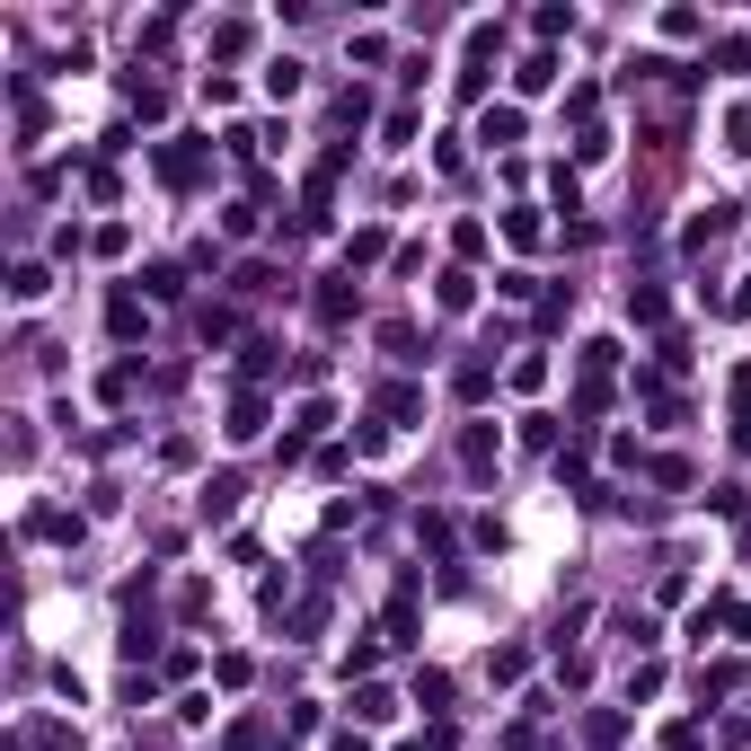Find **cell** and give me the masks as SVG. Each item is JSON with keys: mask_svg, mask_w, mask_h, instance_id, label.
<instances>
[{"mask_svg": "<svg viewBox=\"0 0 751 751\" xmlns=\"http://www.w3.org/2000/svg\"><path fill=\"white\" fill-rule=\"evenodd\" d=\"M611 372H620V345L593 337V345H584V372H575V425H593V416L611 407Z\"/></svg>", "mask_w": 751, "mask_h": 751, "instance_id": "1", "label": "cell"}, {"mask_svg": "<svg viewBox=\"0 0 751 751\" xmlns=\"http://www.w3.org/2000/svg\"><path fill=\"white\" fill-rule=\"evenodd\" d=\"M310 310H319V328H354V310H363V283H354V274L337 265V274H319Z\"/></svg>", "mask_w": 751, "mask_h": 751, "instance_id": "2", "label": "cell"}, {"mask_svg": "<svg viewBox=\"0 0 751 751\" xmlns=\"http://www.w3.org/2000/svg\"><path fill=\"white\" fill-rule=\"evenodd\" d=\"M372 416H389V425H416V416H425V389H416V380H380V389H372Z\"/></svg>", "mask_w": 751, "mask_h": 751, "instance_id": "3", "label": "cell"}, {"mask_svg": "<svg viewBox=\"0 0 751 751\" xmlns=\"http://www.w3.org/2000/svg\"><path fill=\"white\" fill-rule=\"evenodd\" d=\"M159 177L168 186H204V142H159Z\"/></svg>", "mask_w": 751, "mask_h": 751, "instance_id": "4", "label": "cell"}, {"mask_svg": "<svg viewBox=\"0 0 751 751\" xmlns=\"http://www.w3.org/2000/svg\"><path fill=\"white\" fill-rule=\"evenodd\" d=\"M496 460H504L496 425H460V469H469V478H487V469H496Z\"/></svg>", "mask_w": 751, "mask_h": 751, "instance_id": "5", "label": "cell"}, {"mask_svg": "<svg viewBox=\"0 0 751 751\" xmlns=\"http://www.w3.org/2000/svg\"><path fill=\"white\" fill-rule=\"evenodd\" d=\"M265 416H274V407H265V389H240V398H231V425H222V433H231V442H256V433H265Z\"/></svg>", "mask_w": 751, "mask_h": 751, "instance_id": "6", "label": "cell"}, {"mask_svg": "<svg viewBox=\"0 0 751 751\" xmlns=\"http://www.w3.org/2000/svg\"><path fill=\"white\" fill-rule=\"evenodd\" d=\"M478 142H487V150H513V142H521V107H478Z\"/></svg>", "mask_w": 751, "mask_h": 751, "instance_id": "7", "label": "cell"}, {"mask_svg": "<svg viewBox=\"0 0 751 751\" xmlns=\"http://www.w3.org/2000/svg\"><path fill=\"white\" fill-rule=\"evenodd\" d=\"M513 89H521V98H548V89H557V53H521Z\"/></svg>", "mask_w": 751, "mask_h": 751, "instance_id": "8", "label": "cell"}, {"mask_svg": "<svg viewBox=\"0 0 751 751\" xmlns=\"http://www.w3.org/2000/svg\"><path fill=\"white\" fill-rule=\"evenodd\" d=\"M734 690H743V663H734V654L699 663V699H734Z\"/></svg>", "mask_w": 751, "mask_h": 751, "instance_id": "9", "label": "cell"}, {"mask_svg": "<svg viewBox=\"0 0 751 751\" xmlns=\"http://www.w3.org/2000/svg\"><path fill=\"white\" fill-rule=\"evenodd\" d=\"M636 398H645V416H654V425H681V398H672V380H663V372L636 380Z\"/></svg>", "mask_w": 751, "mask_h": 751, "instance_id": "10", "label": "cell"}, {"mask_svg": "<svg viewBox=\"0 0 751 751\" xmlns=\"http://www.w3.org/2000/svg\"><path fill=\"white\" fill-rule=\"evenodd\" d=\"M380 645H416V584L389 602V620H380Z\"/></svg>", "mask_w": 751, "mask_h": 751, "instance_id": "11", "label": "cell"}, {"mask_svg": "<svg viewBox=\"0 0 751 751\" xmlns=\"http://www.w3.org/2000/svg\"><path fill=\"white\" fill-rule=\"evenodd\" d=\"M389 716H398V690L363 681V690H354V725H389Z\"/></svg>", "mask_w": 751, "mask_h": 751, "instance_id": "12", "label": "cell"}, {"mask_svg": "<svg viewBox=\"0 0 751 751\" xmlns=\"http://www.w3.org/2000/svg\"><path fill=\"white\" fill-rule=\"evenodd\" d=\"M107 337H116V345H133V337H142V301H133V292H116V301H107Z\"/></svg>", "mask_w": 751, "mask_h": 751, "instance_id": "13", "label": "cell"}, {"mask_svg": "<svg viewBox=\"0 0 751 751\" xmlns=\"http://www.w3.org/2000/svg\"><path fill=\"white\" fill-rule=\"evenodd\" d=\"M504 240H513V248H539V240H548V222H539L530 204H513V213H504Z\"/></svg>", "mask_w": 751, "mask_h": 751, "instance_id": "14", "label": "cell"}, {"mask_svg": "<svg viewBox=\"0 0 751 751\" xmlns=\"http://www.w3.org/2000/svg\"><path fill=\"white\" fill-rule=\"evenodd\" d=\"M725 231H734V213H725V204H708V213H699V222H690V231H681V240H690V248H716V240H725Z\"/></svg>", "mask_w": 751, "mask_h": 751, "instance_id": "15", "label": "cell"}, {"mask_svg": "<svg viewBox=\"0 0 751 751\" xmlns=\"http://www.w3.org/2000/svg\"><path fill=\"white\" fill-rule=\"evenodd\" d=\"M142 292H150V301H177V292H186V265H168V256L142 265Z\"/></svg>", "mask_w": 751, "mask_h": 751, "instance_id": "16", "label": "cell"}, {"mask_svg": "<svg viewBox=\"0 0 751 751\" xmlns=\"http://www.w3.org/2000/svg\"><path fill=\"white\" fill-rule=\"evenodd\" d=\"M433 301H442V310H451V319H460V310H469V301H478V274H469V265H451V274H442V292H433Z\"/></svg>", "mask_w": 751, "mask_h": 751, "instance_id": "17", "label": "cell"}, {"mask_svg": "<svg viewBox=\"0 0 751 751\" xmlns=\"http://www.w3.org/2000/svg\"><path fill=\"white\" fill-rule=\"evenodd\" d=\"M328 425H337V407H328V398H310V407L292 416V442H283V451H301V442H310V433H328Z\"/></svg>", "mask_w": 751, "mask_h": 751, "instance_id": "18", "label": "cell"}, {"mask_svg": "<svg viewBox=\"0 0 751 751\" xmlns=\"http://www.w3.org/2000/svg\"><path fill=\"white\" fill-rule=\"evenodd\" d=\"M380 256H389V231H354V240H345V274H363Z\"/></svg>", "mask_w": 751, "mask_h": 751, "instance_id": "19", "label": "cell"}, {"mask_svg": "<svg viewBox=\"0 0 751 751\" xmlns=\"http://www.w3.org/2000/svg\"><path fill=\"white\" fill-rule=\"evenodd\" d=\"M248 45H256V27H248V18H222V27H213V53H222V62H240Z\"/></svg>", "mask_w": 751, "mask_h": 751, "instance_id": "20", "label": "cell"}, {"mask_svg": "<svg viewBox=\"0 0 751 751\" xmlns=\"http://www.w3.org/2000/svg\"><path fill=\"white\" fill-rule=\"evenodd\" d=\"M451 389H460V398H469V407H478V398H487V389H496V363H487V354H478V363H460V372H451Z\"/></svg>", "mask_w": 751, "mask_h": 751, "instance_id": "21", "label": "cell"}, {"mask_svg": "<svg viewBox=\"0 0 751 751\" xmlns=\"http://www.w3.org/2000/svg\"><path fill=\"white\" fill-rule=\"evenodd\" d=\"M45 292H53L45 265H9V301H45Z\"/></svg>", "mask_w": 751, "mask_h": 751, "instance_id": "22", "label": "cell"}, {"mask_svg": "<svg viewBox=\"0 0 751 751\" xmlns=\"http://www.w3.org/2000/svg\"><path fill=\"white\" fill-rule=\"evenodd\" d=\"M627 319H636V328H663V292H654V283H627Z\"/></svg>", "mask_w": 751, "mask_h": 751, "instance_id": "23", "label": "cell"}, {"mask_svg": "<svg viewBox=\"0 0 751 751\" xmlns=\"http://www.w3.org/2000/svg\"><path fill=\"white\" fill-rule=\"evenodd\" d=\"M231 513H240V478H213L204 487V521H231Z\"/></svg>", "mask_w": 751, "mask_h": 751, "instance_id": "24", "label": "cell"}, {"mask_svg": "<svg viewBox=\"0 0 751 751\" xmlns=\"http://www.w3.org/2000/svg\"><path fill=\"white\" fill-rule=\"evenodd\" d=\"M133 116L159 125V116H168V89H159V80H133Z\"/></svg>", "mask_w": 751, "mask_h": 751, "instance_id": "25", "label": "cell"}, {"mask_svg": "<svg viewBox=\"0 0 751 751\" xmlns=\"http://www.w3.org/2000/svg\"><path fill=\"white\" fill-rule=\"evenodd\" d=\"M274 354H283V345H265V337H248V345H240V372H248V380H265V372H274Z\"/></svg>", "mask_w": 751, "mask_h": 751, "instance_id": "26", "label": "cell"}, {"mask_svg": "<svg viewBox=\"0 0 751 751\" xmlns=\"http://www.w3.org/2000/svg\"><path fill=\"white\" fill-rule=\"evenodd\" d=\"M292 89H301V62H292V53H283V62H265V98H292Z\"/></svg>", "mask_w": 751, "mask_h": 751, "instance_id": "27", "label": "cell"}, {"mask_svg": "<svg viewBox=\"0 0 751 751\" xmlns=\"http://www.w3.org/2000/svg\"><path fill=\"white\" fill-rule=\"evenodd\" d=\"M416 708H451V672H416Z\"/></svg>", "mask_w": 751, "mask_h": 751, "instance_id": "28", "label": "cell"}, {"mask_svg": "<svg viewBox=\"0 0 751 751\" xmlns=\"http://www.w3.org/2000/svg\"><path fill=\"white\" fill-rule=\"evenodd\" d=\"M725 150H734V159H751V107H725Z\"/></svg>", "mask_w": 751, "mask_h": 751, "instance_id": "29", "label": "cell"}, {"mask_svg": "<svg viewBox=\"0 0 751 751\" xmlns=\"http://www.w3.org/2000/svg\"><path fill=\"white\" fill-rule=\"evenodd\" d=\"M292 627H301V636H319V627H328V593H310V602H292Z\"/></svg>", "mask_w": 751, "mask_h": 751, "instance_id": "30", "label": "cell"}, {"mask_svg": "<svg viewBox=\"0 0 751 751\" xmlns=\"http://www.w3.org/2000/svg\"><path fill=\"white\" fill-rule=\"evenodd\" d=\"M487 672H496L504 690H513V681H521V672H530V654H521V645H496V663H487Z\"/></svg>", "mask_w": 751, "mask_h": 751, "instance_id": "31", "label": "cell"}, {"mask_svg": "<svg viewBox=\"0 0 751 751\" xmlns=\"http://www.w3.org/2000/svg\"><path fill=\"white\" fill-rule=\"evenodd\" d=\"M530 27H539V45H557V36H566V27H575V9H557V0H548V9H539V18H530Z\"/></svg>", "mask_w": 751, "mask_h": 751, "instance_id": "32", "label": "cell"}, {"mask_svg": "<svg viewBox=\"0 0 751 751\" xmlns=\"http://www.w3.org/2000/svg\"><path fill=\"white\" fill-rule=\"evenodd\" d=\"M380 354H398V363H407V354H416V328H407V319H389V328H380Z\"/></svg>", "mask_w": 751, "mask_h": 751, "instance_id": "33", "label": "cell"}, {"mask_svg": "<svg viewBox=\"0 0 751 751\" xmlns=\"http://www.w3.org/2000/svg\"><path fill=\"white\" fill-rule=\"evenodd\" d=\"M663 751H708V734H699V725H672V734H663Z\"/></svg>", "mask_w": 751, "mask_h": 751, "instance_id": "34", "label": "cell"}, {"mask_svg": "<svg viewBox=\"0 0 751 751\" xmlns=\"http://www.w3.org/2000/svg\"><path fill=\"white\" fill-rule=\"evenodd\" d=\"M328 751H372V743H363V725H345V734H337Z\"/></svg>", "mask_w": 751, "mask_h": 751, "instance_id": "35", "label": "cell"}, {"mask_svg": "<svg viewBox=\"0 0 751 751\" xmlns=\"http://www.w3.org/2000/svg\"><path fill=\"white\" fill-rule=\"evenodd\" d=\"M265 743V734H256V725H231V751H256Z\"/></svg>", "mask_w": 751, "mask_h": 751, "instance_id": "36", "label": "cell"}]
</instances>
